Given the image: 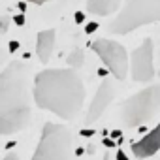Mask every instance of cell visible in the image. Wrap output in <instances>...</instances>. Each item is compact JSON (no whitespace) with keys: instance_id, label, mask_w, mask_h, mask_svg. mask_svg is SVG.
Instances as JSON below:
<instances>
[{"instance_id":"6da1fadb","label":"cell","mask_w":160,"mask_h":160,"mask_svg":"<svg viewBox=\"0 0 160 160\" xmlns=\"http://www.w3.org/2000/svg\"><path fill=\"white\" fill-rule=\"evenodd\" d=\"M32 96L40 109L70 121L83 108L85 85L72 68H49L36 73Z\"/></svg>"},{"instance_id":"7a4b0ae2","label":"cell","mask_w":160,"mask_h":160,"mask_svg":"<svg viewBox=\"0 0 160 160\" xmlns=\"http://www.w3.org/2000/svg\"><path fill=\"white\" fill-rule=\"evenodd\" d=\"M32 119L28 68L12 62L0 73V134L10 136L25 130Z\"/></svg>"},{"instance_id":"3957f363","label":"cell","mask_w":160,"mask_h":160,"mask_svg":"<svg viewBox=\"0 0 160 160\" xmlns=\"http://www.w3.org/2000/svg\"><path fill=\"white\" fill-rule=\"evenodd\" d=\"M160 111V85H149L139 92L128 96L119 108V121L124 128H138L147 124Z\"/></svg>"},{"instance_id":"277c9868","label":"cell","mask_w":160,"mask_h":160,"mask_svg":"<svg viewBox=\"0 0 160 160\" xmlns=\"http://www.w3.org/2000/svg\"><path fill=\"white\" fill-rule=\"evenodd\" d=\"M160 21V0H124L121 12L108 25L111 34H130L132 30Z\"/></svg>"},{"instance_id":"5b68a950","label":"cell","mask_w":160,"mask_h":160,"mask_svg":"<svg viewBox=\"0 0 160 160\" xmlns=\"http://www.w3.org/2000/svg\"><path fill=\"white\" fill-rule=\"evenodd\" d=\"M72 154V134L66 126L45 122L38 147L30 160H70Z\"/></svg>"},{"instance_id":"8992f818","label":"cell","mask_w":160,"mask_h":160,"mask_svg":"<svg viewBox=\"0 0 160 160\" xmlns=\"http://www.w3.org/2000/svg\"><path fill=\"white\" fill-rule=\"evenodd\" d=\"M89 45L100 57V60L106 64V70H109V73L115 79L119 81L126 79V75L130 73V57L122 43L109 38H98Z\"/></svg>"},{"instance_id":"52a82bcc","label":"cell","mask_w":160,"mask_h":160,"mask_svg":"<svg viewBox=\"0 0 160 160\" xmlns=\"http://www.w3.org/2000/svg\"><path fill=\"white\" fill-rule=\"evenodd\" d=\"M152 40L145 38L139 47L130 55V77L136 83H151L154 77V60H152Z\"/></svg>"},{"instance_id":"ba28073f","label":"cell","mask_w":160,"mask_h":160,"mask_svg":"<svg viewBox=\"0 0 160 160\" xmlns=\"http://www.w3.org/2000/svg\"><path fill=\"white\" fill-rule=\"evenodd\" d=\"M113 98H115V85H113V81H111L109 77H106L104 81L100 83V87H98V91H96V94H94V98H92V102H91V106H89L87 121L91 122V121L100 119L102 113H104V111L109 108V104L113 102Z\"/></svg>"},{"instance_id":"9c48e42d","label":"cell","mask_w":160,"mask_h":160,"mask_svg":"<svg viewBox=\"0 0 160 160\" xmlns=\"http://www.w3.org/2000/svg\"><path fill=\"white\" fill-rule=\"evenodd\" d=\"M130 151L134 152V156H136L138 160H145V158L156 154V152L160 151V122H158L151 132H147L141 139L134 141V143L130 145Z\"/></svg>"},{"instance_id":"30bf717a","label":"cell","mask_w":160,"mask_h":160,"mask_svg":"<svg viewBox=\"0 0 160 160\" xmlns=\"http://www.w3.org/2000/svg\"><path fill=\"white\" fill-rule=\"evenodd\" d=\"M55 40H57V32L55 28H47V30H40L36 36V55L40 58V62H49L53 49H55Z\"/></svg>"},{"instance_id":"8fae6325","label":"cell","mask_w":160,"mask_h":160,"mask_svg":"<svg viewBox=\"0 0 160 160\" xmlns=\"http://www.w3.org/2000/svg\"><path fill=\"white\" fill-rule=\"evenodd\" d=\"M85 8L92 15H117L121 12V0H85Z\"/></svg>"},{"instance_id":"7c38bea8","label":"cell","mask_w":160,"mask_h":160,"mask_svg":"<svg viewBox=\"0 0 160 160\" xmlns=\"http://www.w3.org/2000/svg\"><path fill=\"white\" fill-rule=\"evenodd\" d=\"M68 64L70 66H75V68H79L83 64V53L81 51H75V53H72L70 57H68Z\"/></svg>"},{"instance_id":"4fadbf2b","label":"cell","mask_w":160,"mask_h":160,"mask_svg":"<svg viewBox=\"0 0 160 160\" xmlns=\"http://www.w3.org/2000/svg\"><path fill=\"white\" fill-rule=\"evenodd\" d=\"M98 27H100V25L94 23V21H92V23H87V25H85V34H92V32H96Z\"/></svg>"},{"instance_id":"5bb4252c","label":"cell","mask_w":160,"mask_h":160,"mask_svg":"<svg viewBox=\"0 0 160 160\" xmlns=\"http://www.w3.org/2000/svg\"><path fill=\"white\" fill-rule=\"evenodd\" d=\"M13 23H15L17 27H23V25L27 23V19H25V13H17V15L13 17Z\"/></svg>"},{"instance_id":"9a60e30c","label":"cell","mask_w":160,"mask_h":160,"mask_svg":"<svg viewBox=\"0 0 160 160\" xmlns=\"http://www.w3.org/2000/svg\"><path fill=\"white\" fill-rule=\"evenodd\" d=\"M73 19H75V23H79V25H81V23L85 21V13H83V12H75Z\"/></svg>"},{"instance_id":"2e32d148","label":"cell","mask_w":160,"mask_h":160,"mask_svg":"<svg viewBox=\"0 0 160 160\" xmlns=\"http://www.w3.org/2000/svg\"><path fill=\"white\" fill-rule=\"evenodd\" d=\"M109 138H113V139H119V141H121V139H122V132H121V130H111V132H109Z\"/></svg>"},{"instance_id":"e0dca14e","label":"cell","mask_w":160,"mask_h":160,"mask_svg":"<svg viewBox=\"0 0 160 160\" xmlns=\"http://www.w3.org/2000/svg\"><path fill=\"white\" fill-rule=\"evenodd\" d=\"M79 134H81L83 138H91V136H94V130H92V128H91V130L83 128V130H79Z\"/></svg>"},{"instance_id":"ac0fdd59","label":"cell","mask_w":160,"mask_h":160,"mask_svg":"<svg viewBox=\"0 0 160 160\" xmlns=\"http://www.w3.org/2000/svg\"><path fill=\"white\" fill-rule=\"evenodd\" d=\"M17 49H19V42H17V40H12V42H10V51L15 53Z\"/></svg>"},{"instance_id":"d6986e66","label":"cell","mask_w":160,"mask_h":160,"mask_svg":"<svg viewBox=\"0 0 160 160\" xmlns=\"http://www.w3.org/2000/svg\"><path fill=\"white\" fill-rule=\"evenodd\" d=\"M104 145H106V147H115L113 138H108V136H106V138H104Z\"/></svg>"},{"instance_id":"ffe728a7","label":"cell","mask_w":160,"mask_h":160,"mask_svg":"<svg viewBox=\"0 0 160 160\" xmlns=\"http://www.w3.org/2000/svg\"><path fill=\"white\" fill-rule=\"evenodd\" d=\"M117 160H128V156H126V152L121 149V151H117V156H115Z\"/></svg>"},{"instance_id":"44dd1931","label":"cell","mask_w":160,"mask_h":160,"mask_svg":"<svg viewBox=\"0 0 160 160\" xmlns=\"http://www.w3.org/2000/svg\"><path fill=\"white\" fill-rule=\"evenodd\" d=\"M2 160H19V156H17V154H13V152H6Z\"/></svg>"},{"instance_id":"7402d4cb","label":"cell","mask_w":160,"mask_h":160,"mask_svg":"<svg viewBox=\"0 0 160 160\" xmlns=\"http://www.w3.org/2000/svg\"><path fill=\"white\" fill-rule=\"evenodd\" d=\"M27 2H32V4H38V6H42V4L49 2V0H27Z\"/></svg>"},{"instance_id":"603a6c76","label":"cell","mask_w":160,"mask_h":160,"mask_svg":"<svg viewBox=\"0 0 160 160\" xmlns=\"http://www.w3.org/2000/svg\"><path fill=\"white\" fill-rule=\"evenodd\" d=\"M108 73H109V70H104V68H100V70H98V75H102L104 79H106V75H108Z\"/></svg>"},{"instance_id":"cb8c5ba5","label":"cell","mask_w":160,"mask_h":160,"mask_svg":"<svg viewBox=\"0 0 160 160\" xmlns=\"http://www.w3.org/2000/svg\"><path fill=\"white\" fill-rule=\"evenodd\" d=\"M17 6H19V10H21V13H23V12L27 10V2H19Z\"/></svg>"},{"instance_id":"d4e9b609","label":"cell","mask_w":160,"mask_h":160,"mask_svg":"<svg viewBox=\"0 0 160 160\" xmlns=\"http://www.w3.org/2000/svg\"><path fill=\"white\" fill-rule=\"evenodd\" d=\"M15 147V141H10L8 145H6V151H10V149H13Z\"/></svg>"},{"instance_id":"484cf974","label":"cell","mask_w":160,"mask_h":160,"mask_svg":"<svg viewBox=\"0 0 160 160\" xmlns=\"http://www.w3.org/2000/svg\"><path fill=\"white\" fill-rule=\"evenodd\" d=\"M83 152H85V149H81V147L75 149V154H77V156H79V154H83Z\"/></svg>"}]
</instances>
